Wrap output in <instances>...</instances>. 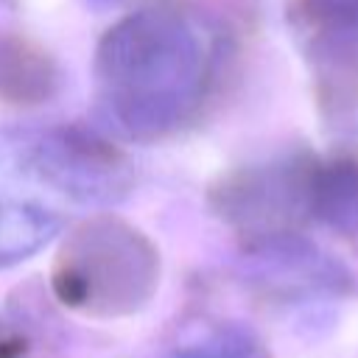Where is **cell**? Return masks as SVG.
<instances>
[{"mask_svg": "<svg viewBox=\"0 0 358 358\" xmlns=\"http://www.w3.org/2000/svg\"><path fill=\"white\" fill-rule=\"evenodd\" d=\"M199 42L190 25L165 11L131 17L109 31L103 81L115 109L131 126H165L182 117L199 76Z\"/></svg>", "mask_w": 358, "mask_h": 358, "instance_id": "obj_1", "label": "cell"}]
</instances>
